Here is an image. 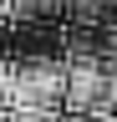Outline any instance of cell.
I'll return each mask as SVG.
<instances>
[{"instance_id": "cell-1", "label": "cell", "mask_w": 117, "mask_h": 122, "mask_svg": "<svg viewBox=\"0 0 117 122\" xmlns=\"http://www.w3.org/2000/svg\"><path fill=\"white\" fill-rule=\"evenodd\" d=\"M66 102V61H25L15 66V107L10 112H46Z\"/></svg>"}, {"instance_id": "cell-6", "label": "cell", "mask_w": 117, "mask_h": 122, "mask_svg": "<svg viewBox=\"0 0 117 122\" xmlns=\"http://www.w3.org/2000/svg\"><path fill=\"white\" fill-rule=\"evenodd\" d=\"M76 5H86V10H97V5H107V0H76Z\"/></svg>"}, {"instance_id": "cell-3", "label": "cell", "mask_w": 117, "mask_h": 122, "mask_svg": "<svg viewBox=\"0 0 117 122\" xmlns=\"http://www.w3.org/2000/svg\"><path fill=\"white\" fill-rule=\"evenodd\" d=\"M10 107H15V66L0 61V112H10Z\"/></svg>"}, {"instance_id": "cell-5", "label": "cell", "mask_w": 117, "mask_h": 122, "mask_svg": "<svg viewBox=\"0 0 117 122\" xmlns=\"http://www.w3.org/2000/svg\"><path fill=\"white\" fill-rule=\"evenodd\" d=\"M71 122H117L112 112H81V117H71Z\"/></svg>"}, {"instance_id": "cell-2", "label": "cell", "mask_w": 117, "mask_h": 122, "mask_svg": "<svg viewBox=\"0 0 117 122\" xmlns=\"http://www.w3.org/2000/svg\"><path fill=\"white\" fill-rule=\"evenodd\" d=\"M107 71H102V56H71L66 61V102L61 112L66 117H81V112H107Z\"/></svg>"}, {"instance_id": "cell-4", "label": "cell", "mask_w": 117, "mask_h": 122, "mask_svg": "<svg viewBox=\"0 0 117 122\" xmlns=\"http://www.w3.org/2000/svg\"><path fill=\"white\" fill-rule=\"evenodd\" d=\"M10 122H66L61 107H46V112H10Z\"/></svg>"}, {"instance_id": "cell-7", "label": "cell", "mask_w": 117, "mask_h": 122, "mask_svg": "<svg viewBox=\"0 0 117 122\" xmlns=\"http://www.w3.org/2000/svg\"><path fill=\"white\" fill-rule=\"evenodd\" d=\"M0 122H10V112H0Z\"/></svg>"}]
</instances>
